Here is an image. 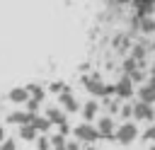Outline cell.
Wrapping results in <instances>:
<instances>
[{"label":"cell","mask_w":155,"mask_h":150,"mask_svg":"<svg viewBox=\"0 0 155 150\" xmlns=\"http://www.w3.org/2000/svg\"><path fill=\"white\" fill-rule=\"evenodd\" d=\"M114 94H116L119 99H128V97L133 94V82H131V77H121V80L114 85Z\"/></svg>","instance_id":"cell-5"},{"label":"cell","mask_w":155,"mask_h":150,"mask_svg":"<svg viewBox=\"0 0 155 150\" xmlns=\"http://www.w3.org/2000/svg\"><path fill=\"white\" fill-rule=\"evenodd\" d=\"M73 135H75V140H78V143H94V140L99 138L97 128H94V126H90V123H80V126H75Z\"/></svg>","instance_id":"cell-2"},{"label":"cell","mask_w":155,"mask_h":150,"mask_svg":"<svg viewBox=\"0 0 155 150\" xmlns=\"http://www.w3.org/2000/svg\"><path fill=\"white\" fill-rule=\"evenodd\" d=\"M140 31L153 34V31H155V19H153V17H140Z\"/></svg>","instance_id":"cell-14"},{"label":"cell","mask_w":155,"mask_h":150,"mask_svg":"<svg viewBox=\"0 0 155 150\" xmlns=\"http://www.w3.org/2000/svg\"><path fill=\"white\" fill-rule=\"evenodd\" d=\"M97 133H99L102 138H114V133H116L114 121H111L109 116H102V119H99V123H97Z\"/></svg>","instance_id":"cell-6"},{"label":"cell","mask_w":155,"mask_h":150,"mask_svg":"<svg viewBox=\"0 0 155 150\" xmlns=\"http://www.w3.org/2000/svg\"><path fill=\"white\" fill-rule=\"evenodd\" d=\"M114 138H116L121 145H131V143L138 138V128H136V123H131V121H124V123L116 128Z\"/></svg>","instance_id":"cell-1"},{"label":"cell","mask_w":155,"mask_h":150,"mask_svg":"<svg viewBox=\"0 0 155 150\" xmlns=\"http://www.w3.org/2000/svg\"><path fill=\"white\" fill-rule=\"evenodd\" d=\"M46 119H48V123H56V126H65V121H68V116L63 114V109H48Z\"/></svg>","instance_id":"cell-10"},{"label":"cell","mask_w":155,"mask_h":150,"mask_svg":"<svg viewBox=\"0 0 155 150\" xmlns=\"http://www.w3.org/2000/svg\"><path fill=\"white\" fill-rule=\"evenodd\" d=\"M85 150H97V148H85Z\"/></svg>","instance_id":"cell-20"},{"label":"cell","mask_w":155,"mask_h":150,"mask_svg":"<svg viewBox=\"0 0 155 150\" xmlns=\"http://www.w3.org/2000/svg\"><path fill=\"white\" fill-rule=\"evenodd\" d=\"M131 116H133L136 121H153V119H155V109H153L150 104H143V102H138V104L133 106Z\"/></svg>","instance_id":"cell-4"},{"label":"cell","mask_w":155,"mask_h":150,"mask_svg":"<svg viewBox=\"0 0 155 150\" xmlns=\"http://www.w3.org/2000/svg\"><path fill=\"white\" fill-rule=\"evenodd\" d=\"M63 148H65V150H78L80 145H78V140H70V143H65Z\"/></svg>","instance_id":"cell-18"},{"label":"cell","mask_w":155,"mask_h":150,"mask_svg":"<svg viewBox=\"0 0 155 150\" xmlns=\"http://www.w3.org/2000/svg\"><path fill=\"white\" fill-rule=\"evenodd\" d=\"M150 82H155V63H153V77H150Z\"/></svg>","instance_id":"cell-19"},{"label":"cell","mask_w":155,"mask_h":150,"mask_svg":"<svg viewBox=\"0 0 155 150\" xmlns=\"http://www.w3.org/2000/svg\"><path fill=\"white\" fill-rule=\"evenodd\" d=\"M19 138L31 143V140H36V131H34L31 126H19Z\"/></svg>","instance_id":"cell-13"},{"label":"cell","mask_w":155,"mask_h":150,"mask_svg":"<svg viewBox=\"0 0 155 150\" xmlns=\"http://www.w3.org/2000/svg\"><path fill=\"white\" fill-rule=\"evenodd\" d=\"M58 102H61V106H63V114H65V116H68V114H75V111L80 109L78 99H75V94H73L70 90H63V92L58 94Z\"/></svg>","instance_id":"cell-3"},{"label":"cell","mask_w":155,"mask_h":150,"mask_svg":"<svg viewBox=\"0 0 155 150\" xmlns=\"http://www.w3.org/2000/svg\"><path fill=\"white\" fill-rule=\"evenodd\" d=\"M29 126H31L36 133H41V131H48V126H51V123H48V119H46V116H36V114H34Z\"/></svg>","instance_id":"cell-12"},{"label":"cell","mask_w":155,"mask_h":150,"mask_svg":"<svg viewBox=\"0 0 155 150\" xmlns=\"http://www.w3.org/2000/svg\"><path fill=\"white\" fill-rule=\"evenodd\" d=\"M31 116H34V114H27V111H12V114H7V123L29 126V123H31Z\"/></svg>","instance_id":"cell-8"},{"label":"cell","mask_w":155,"mask_h":150,"mask_svg":"<svg viewBox=\"0 0 155 150\" xmlns=\"http://www.w3.org/2000/svg\"><path fill=\"white\" fill-rule=\"evenodd\" d=\"M0 150H17V143L10 140V138H5V140L0 143Z\"/></svg>","instance_id":"cell-15"},{"label":"cell","mask_w":155,"mask_h":150,"mask_svg":"<svg viewBox=\"0 0 155 150\" xmlns=\"http://www.w3.org/2000/svg\"><path fill=\"white\" fill-rule=\"evenodd\" d=\"M46 145H48V135H41L39 138V150H46Z\"/></svg>","instance_id":"cell-17"},{"label":"cell","mask_w":155,"mask_h":150,"mask_svg":"<svg viewBox=\"0 0 155 150\" xmlns=\"http://www.w3.org/2000/svg\"><path fill=\"white\" fill-rule=\"evenodd\" d=\"M56 150H65V148H56Z\"/></svg>","instance_id":"cell-21"},{"label":"cell","mask_w":155,"mask_h":150,"mask_svg":"<svg viewBox=\"0 0 155 150\" xmlns=\"http://www.w3.org/2000/svg\"><path fill=\"white\" fill-rule=\"evenodd\" d=\"M97 111H99V104H97L94 99H87V102L82 104V116H85V123H90V121L97 116Z\"/></svg>","instance_id":"cell-9"},{"label":"cell","mask_w":155,"mask_h":150,"mask_svg":"<svg viewBox=\"0 0 155 150\" xmlns=\"http://www.w3.org/2000/svg\"><path fill=\"white\" fill-rule=\"evenodd\" d=\"M143 138H145V140H155V126H148L145 133H143Z\"/></svg>","instance_id":"cell-16"},{"label":"cell","mask_w":155,"mask_h":150,"mask_svg":"<svg viewBox=\"0 0 155 150\" xmlns=\"http://www.w3.org/2000/svg\"><path fill=\"white\" fill-rule=\"evenodd\" d=\"M27 99H29L27 87H15V90L10 92V102H15V104H27Z\"/></svg>","instance_id":"cell-11"},{"label":"cell","mask_w":155,"mask_h":150,"mask_svg":"<svg viewBox=\"0 0 155 150\" xmlns=\"http://www.w3.org/2000/svg\"><path fill=\"white\" fill-rule=\"evenodd\" d=\"M138 94H140V102H143V104H150V106H153V102H155V82L148 80V82L138 90Z\"/></svg>","instance_id":"cell-7"}]
</instances>
